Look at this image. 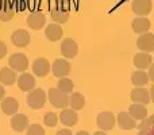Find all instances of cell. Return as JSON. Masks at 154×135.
Instances as JSON below:
<instances>
[{
	"mask_svg": "<svg viewBox=\"0 0 154 135\" xmlns=\"http://www.w3.org/2000/svg\"><path fill=\"white\" fill-rule=\"evenodd\" d=\"M27 135H45V130L41 124H30L29 128H27Z\"/></svg>",
	"mask_w": 154,
	"mask_h": 135,
	"instance_id": "30",
	"label": "cell"
},
{
	"mask_svg": "<svg viewBox=\"0 0 154 135\" xmlns=\"http://www.w3.org/2000/svg\"><path fill=\"white\" fill-rule=\"evenodd\" d=\"M60 120H61V123L64 126H66V127H73V126H76L77 122H79V115H77V112L75 109L64 108L62 112L60 114Z\"/></svg>",
	"mask_w": 154,
	"mask_h": 135,
	"instance_id": "10",
	"label": "cell"
},
{
	"mask_svg": "<svg viewBox=\"0 0 154 135\" xmlns=\"http://www.w3.org/2000/svg\"><path fill=\"white\" fill-rule=\"evenodd\" d=\"M137 127H138V130H150L152 127H154V115L147 116L143 120H141V123L137 124Z\"/></svg>",
	"mask_w": 154,
	"mask_h": 135,
	"instance_id": "29",
	"label": "cell"
},
{
	"mask_svg": "<svg viewBox=\"0 0 154 135\" xmlns=\"http://www.w3.org/2000/svg\"><path fill=\"white\" fill-rule=\"evenodd\" d=\"M51 72L56 77H66L70 73V64L66 60H56L51 65Z\"/></svg>",
	"mask_w": 154,
	"mask_h": 135,
	"instance_id": "9",
	"label": "cell"
},
{
	"mask_svg": "<svg viewBox=\"0 0 154 135\" xmlns=\"http://www.w3.org/2000/svg\"><path fill=\"white\" fill-rule=\"evenodd\" d=\"M5 54H7V45L0 41V58H3Z\"/></svg>",
	"mask_w": 154,
	"mask_h": 135,
	"instance_id": "31",
	"label": "cell"
},
{
	"mask_svg": "<svg viewBox=\"0 0 154 135\" xmlns=\"http://www.w3.org/2000/svg\"><path fill=\"white\" fill-rule=\"evenodd\" d=\"M128 114L131 115V118L135 120H143L145 118H147V109L143 104H131L128 108Z\"/></svg>",
	"mask_w": 154,
	"mask_h": 135,
	"instance_id": "23",
	"label": "cell"
},
{
	"mask_svg": "<svg viewBox=\"0 0 154 135\" xmlns=\"http://www.w3.org/2000/svg\"><path fill=\"white\" fill-rule=\"evenodd\" d=\"M62 34H64L62 27L60 26V24H57V23L49 24V26L46 27V30H45V35H46V38H48L50 42H57V41H60L62 38Z\"/></svg>",
	"mask_w": 154,
	"mask_h": 135,
	"instance_id": "18",
	"label": "cell"
},
{
	"mask_svg": "<svg viewBox=\"0 0 154 135\" xmlns=\"http://www.w3.org/2000/svg\"><path fill=\"white\" fill-rule=\"evenodd\" d=\"M73 88H75L73 81H72V80H69L68 77H62V78H60L58 85H57V89L61 91V92H64L65 95L72 93L73 92Z\"/></svg>",
	"mask_w": 154,
	"mask_h": 135,
	"instance_id": "27",
	"label": "cell"
},
{
	"mask_svg": "<svg viewBox=\"0 0 154 135\" xmlns=\"http://www.w3.org/2000/svg\"><path fill=\"white\" fill-rule=\"evenodd\" d=\"M149 134V130H139L138 135H147Z\"/></svg>",
	"mask_w": 154,
	"mask_h": 135,
	"instance_id": "37",
	"label": "cell"
},
{
	"mask_svg": "<svg viewBox=\"0 0 154 135\" xmlns=\"http://www.w3.org/2000/svg\"><path fill=\"white\" fill-rule=\"evenodd\" d=\"M14 5L10 3V0H4V3L0 7V20L2 22H8L14 18Z\"/></svg>",
	"mask_w": 154,
	"mask_h": 135,
	"instance_id": "24",
	"label": "cell"
},
{
	"mask_svg": "<svg viewBox=\"0 0 154 135\" xmlns=\"http://www.w3.org/2000/svg\"><path fill=\"white\" fill-rule=\"evenodd\" d=\"M30 39H31V37H30L29 31L22 30V29L14 31L12 35H11V42H12V45H15L16 48H26L30 43Z\"/></svg>",
	"mask_w": 154,
	"mask_h": 135,
	"instance_id": "7",
	"label": "cell"
},
{
	"mask_svg": "<svg viewBox=\"0 0 154 135\" xmlns=\"http://www.w3.org/2000/svg\"><path fill=\"white\" fill-rule=\"evenodd\" d=\"M46 23V16L43 15L42 12H32L30 14V16L27 18V24L31 30L34 31H39V30L43 29Z\"/></svg>",
	"mask_w": 154,
	"mask_h": 135,
	"instance_id": "11",
	"label": "cell"
},
{
	"mask_svg": "<svg viewBox=\"0 0 154 135\" xmlns=\"http://www.w3.org/2000/svg\"><path fill=\"white\" fill-rule=\"evenodd\" d=\"M56 5H68V0H54Z\"/></svg>",
	"mask_w": 154,
	"mask_h": 135,
	"instance_id": "35",
	"label": "cell"
},
{
	"mask_svg": "<svg viewBox=\"0 0 154 135\" xmlns=\"http://www.w3.org/2000/svg\"><path fill=\"white\" fill-rule=\"evenodd\" d=\"M131 82L137 87H145L149 82V74L143 70H137L131 76Z\"/></svg>",
	"mask_w": 154,
	"mask_h": 135,
	"instance_id": "26",
	"label": "cell"
},
{
	"mask_svg": "<svg viewBox=\"0 0 154 135\" xmlns=\"http://www.w3.org/2000/svg\"><path fill=\"white\" fill-rule=\"evenodd\" d=\"M56 135H73V134H72V131H70V130H66V128H62V130H60Z\"/></svg>",
	"mask_w": 154,
	"mask_h": 135,
	"instance_id": "33",
	"label": "cell"
},
{
	"mask_svg": "<svg viewBox=\"0 0 154 135\" xmlns=\"http://www.w3.org/2000/svg\"><path fill=\"white\" fill-rule=\"evenodd\" d=\"M134 65L139 69V70H143V69H149L152 65V56L149 53H138L134 56Z\"/></svg>",
	"mask_w": 154,
	"mask_h": 135,
	"instance_id": "21",
	"label": "cell"
},
{
	"mask_svg": "<svg viewBox=\"0 0 154 135\" xmlns=\"http://www.w3.org/2000/svg\"><path fill=\"white\" fill-rule=\"evenodd\" d=\"M79 53V46L72 38H65L61 42V54L65 58H73Z\"/></svg>",
	"mask_w": 154,
	"mask_h": 135,
	"instance_id": "6",
	"label": "cell"
},
{
	"mask_svg": "<svg viewBox=\"0 0 154 135\" xmlns=\"http://www.w3.org/2000/svg\"><path fill=\"white\" fill-rule=\"evenodd\" d=\"M93 135H107V134H106V133H103V131H96V133L93 134Z\"/></svg>",
	"mask_w": 154,
	"mask_h": 135,
	"instance_id": "39",
	"label": "cell"
},
{
	"mask_svg": "<svg viewBox=\"0 0 154 135\" xmlns=\"http://www.w3.org/2000/svg\"><path fill=\"white\" fill-rule=\"evenodd\" d=\"M18 108H19V104H18V100L14 97H5L4 100L2 101V111L4 112L5 115H14L18 112Z\"/></svg>",
	"mask_w": 154,
	"mask_h": 135,
	"instance_id": "22",
	"label": "cell"
},
{
	"mask_svg": "<svg viewBox=\"0 0 154 135\" xmlns=\"http://www.w3.org/2000/svg\"><path fill=\"white\" fill-rule=\"evenodd\" d=\"M49 101L51 103V106L56 108H66V106L69 104V96L65 95L64 92L56 89V88H50L49 89Z\"/></svg>",
	"mask_w": 154,
	"mask_h": 135,
	"instance_id": "2",
	"label": "cell"
},
{
	"mask_svg": "<svg viewBox=\"0 0 154 135\" xmlns=\"http://www.w3.org/2000/svg\"><path fill=\"white\" fill-rule=\"evenodd\" d=\"M149 92H150V100H152L153 103H154V85L152 87V89H150Z\"/></svg>",
	"mask_w": 154,
	"mask_h": 135,
	"instance_id": "36",
	"label": "cell"
},
{
	"mask_svg": "<svg viewBox=\"0 0 154 135\" xmlns=\"http://www.w3.org/2000/svg\"><path fill=\"white\" fill-rule=\"evenodd\" d=\"M60 118L57 116V114L54 112H48V114L43 116V124L48 126V127H56L57 123H58Z\"/></svg>",
	"mask_w": 154,
	"mask_h": 135,
	"instance_id": "28",
	"label": "cell"
},
{
	"mask_svg": "<svg viewBox=\"0 0 154 135\" xmlns=\"http://www.w3.org/2000/svg\"><path fill=\"white\" fill-rule=\"evenodd\" d=\"M18 81V76H16V72L12 70L11 68L5 66L0 69V82L4 85H14Z\"/></svg>",
	"mask_w": 154,
	"mask_h": 135,
	"instance_id": "20",
	"label": "cell"
},
{
	"mask_svg": "<svg viewBox=\"0 0 154 135\" xmlns=\"http://www.w3.org/2000/svg\"><path fill=\"white\" fill-rule=\"evenodd\" d=\"M76 135H89V134H88L87 131H79V133H77Z\"/></svg>",
	"mask_w": 154,
	"mask_h": 135,
	"instance_id": "38",
	"label": "cell"
},
{
	"mask_svg": "<svg viewBox=\"0 0 154 135\" xmlns=\"http://www.w3.org/2000/svg\"><path fill=\"white\" fill-rule=\"evenodd\" d=\"M50 18L53 19V22L57 24L66 23L68 19H69L68 5H56V7L50 11Z\"/></svg>",
	"mask_w": 154,
	"mask_h": 135,
	"instance_id": "5",
	"label": "cell"
},
{
	"mask_svg": "<svg viewBox=\"0 0 154 135\" xmlns=\"http://www.w3.org/2000/svg\"><path fill=\"white\" fill-rule=\"evenodd\" d=\"M32 70H34V74L38 77H46L49 74V72L51 70V66L49 64V61L43 57L41 58H37L32 64Z\"/></svg>",
	"mask_w": 154,
	"mask_h": 135,
	"instance_id": "12",
	"label": "cell"
},
{
	"mask_svg": "<svg viewBox=\"0 0 154 135\" xmlns=\"http://www.w3.org/2000/svg\"><path fill=\"white\" fill-rule=\"evenodd\" d=\"M150 20L147 18H145V16H138V18H135L133 20V30L134 32H137V34H146L147 31L150 30Z\"/></svg>",
	"mask_w": 154,
	"mask_h": 135,
	"instance_id": "19",
	"label": "cell"
},
{
	"mask_svg": "<svg viewBox=\"0 0 154 135\" xmlns=\"http://www.w3.org/2000/svg\"><path fill=\"white\" fill-rule=\"evenodd\" d=\"M18 87L23 92H30V91L35 89V78L32 77V74L30 73H23L18 77Z\"/></svg>",
	"mask_w": 154,
	"mask_h": 135,
	"instance_id": "16",
	"label": "cell"
},
{
	"mask_svg": "<svg viewBox=\"0 0 154 135\" xmlns=\"http://www.w3.org/2000/svg\"><path fill=\"white\" fill-rule=\"evenodd\" d=\"M137 46L142 53H152L154 51V35L150 32L142 34L137 41Z\"/></svg>",
	"mask_w": 154,
	"mask_h": 135,
	"instance_id": "8",
	"label": "cell"
},
{
	"mask_svg": "<svg viewBox=\"0 0 154 135\" xmlns=\"http://www.w3.org/2000/svg\"><path fill=\"white\" fill-rule=\"evenodd\" d=\"M149 78L152 80V81H154V64L150 65V68H149Z\"/></svg>",
	"mask_w": 154,
	"mask_h": 135,
	"instance_id": "32",
	"label": "cell"
},
{
	"mask_svg": "<svg viewBox=\"0 0 154 135\" xmlns=\"http://www.w3.org/2000/svg\"><path fill=\"white\" fill-rule=\"evenodd\" d=\"M118 126L122 130H133L137 127V120L133 119L128 112H120L118 114Z\"/></svg>",
	"mask_w": 154,
	"mask_h": 135,
	"instance_id": "17",
	"label": "cell"
},
{
	"mask_svg": "<svg viewBox=\"0 0 154 135\" xmlns=\"http://www.w3.org/2000/svg\"><path fill=\"white\" fill-rule=\"evenodd\" d=\"M69 106H70V108L75 109V111L81 109L82 107L85 106L84 95H81V93H79V92H73L72 95L69 96Z\"/></svg>",
	"mask_w": 154,
	"mask_h": 135,
	"instance_id": "25",
	"label": "cell"
},
{
	"mask_svg": "<svg viewBox=\"0 0 154 135\" xmlns=\"http://www.w3.org/2000/svg\"><path fill=\"white\" fill-rule=\"evenodd\" d=\"M152 0H134L133 12L138 16H146L152 12Z\"/></svg>",
	"mask_w": 154,
	"mask_h": 135,
	"instance_id": "13",
	"label": "cell"
},
{
	"mask_svg": "<svg viewBox=\"0 0 154 135\" xmlns=\"http://www.w3.org/2000/svg\"><path fill=\"white\" fill-rule=\"evenodd\" d=\"M147 135H154V127L150 128V130H149V134H147Z\"/></svg>",
	"mask_w": 154,
	"mask_h": 135,
	"instance_id": "40",
	"label": "cell"
},
{
	"mask_svg": "<svg viewBox=\"0 0 154 135\" xmlns=\"http://www.w3.org/2000/svg\"><path fill=\"white\" fill-rule=\"evenodd\" d=\"M115 122H116V119H115L114 114H112V112H109V111L101 112V114H99L97 118H96V123H97V126L103 131L112 130V128H114V126H115Z\"/></svg>",
	"mask_w": 154,
	"mask_h": 135,
	"instance_id": "4",
	"label": "cell"
},
{
	"mask_svg": "<svg viewBox=\"0 0 154 135\" xmlns=\"http://www.w3.org/2000/svg\"><path fill=\"white\" fill-rule=\"evenodd\" d=\"M4 99H5V91H4V88L0 85V101L4 100Z\"/></svg>",
	"mask_w": 154,
	"mask_h": 135,
	"instance_id": "34",
	"label": "cell"
},
{
	"mask_svg": "<svg viewBox=\"0 0 154 135\" xmlns=\"http://www.w3.org/2000/svg\"><path fill=\"white\" fill-rule=\"evenodd\" d=\"M45 101H46V93L41 88L32 89L27 96V104L32 109H41L45 106Z\"/></svg>",
	"mask_w": 154,
	"mask_h": 135,
	"instance_id": "1",
	"label": "cell"
},
{
	"mask_svg": "<svg viewBox=\"0 0 154 135\" xmlns=\"http://www.w3.org/2000/svg\"><path fill=\"white\" fill-rule=\"evenodd\" d=\"M8 65H10V68L15 72H24L27 69V66H29V60H27L26 54L15 53L10 57Z\"/></svg>",
	"mask_w": 154,
	"mask_h": 135,
	"instance_id": "3",
	"label": "cell"
},
{
	"mask_svg": "<svg viewBox=\"0 0 154 135\" xmlns=\"http://www.w3.org/2000/svg\"><path fill=\"white\" fill-rule=\"evenodd\" d=\"M131 100L137 104H149L150 101V92L142 87H137L135 89L131 91Z\"/></svg>",
	"mask_w": 154,
	"mask_h": 135,
	"instance_id": "15",
	"label": "cell"
},
{
	"mask_svg": "<svg viewBox=\"0 0 154 135\" xmlns=\"http://www.w3.org/2000/svg\"><path fill=\"white\" fill-rule=\"evenodd\" d=\"M0 5H2V0H0Z\"/></svg>",
	"mask_w": 154,
	"mask_h": 135,
	"instance_id": "41",
	"label": "cell"
},
{
	"mask_svg": "<svg viewBox=\"0 0 154 135\" xmlns=\"http://www.w3.org/2000/svg\"><path fill=\"white\" fill-rule=\"evenodd\" d=\"M11 127H12L14 131H18V133H22V131L27 130L30 126L29 123V118L24 114H15L11 119Z\"/></svg>",
	"mask_w": 154,
	"mask_h": 135,
	"instance_id": "14",
	"label": "cell"
}]
</instances>
